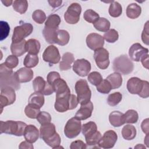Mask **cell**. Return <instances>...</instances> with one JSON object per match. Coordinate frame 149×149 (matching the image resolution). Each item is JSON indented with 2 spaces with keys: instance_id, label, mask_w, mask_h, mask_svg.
<instances>
[{
  "instance_id": "cell-29",
  "label": "cell",
  "mask_w": 149,
  "mask_h": 149,
  "mask_svg": "<svg viewBox=\"0 0 149 149\" xmlns=\"http://www.w3.org/2000/svg\"><path fill=\"white\" fill-rule=\"evenodd\" d=\"M141 13V7L136 3L129 4L126 8V16L132 19H135L140 16Z\"/></svg>"
},
{
  "instance_id": "cell-15",
  "label": "cell",
  "mask_w": 149,
  "mask_h": 149,
  "mask_svg": "<svg viewBox=\"0 0 149 149\" xmlns=\"http://www.w3.org/2000/svg\"><path fill=\"white\" fill-rule=\"evenodd\" d=\"M90 62L85 59H78L73 65V70L79 76H87L91 70Z\"/></svg>"
},
{
  "instance_id": "cell-23",
  "label": "cell",
  "mask_w": 149,
  "mask_h": 149,
  "mask_svg": "<svg viewBox=\"0 0 149 149\" xmlns=\"http://www.w3.org/2000/svg\"><path fill=\"white\" fill-rule=\"evenodd\" d=\"M44 101V95L37 92H34L31 94L29 98V104L40 109L43 106Z\"/></svg>"
},
{
  "instance_id": "cell-12",
  "label": "cell",
  "mask_w": 149,
  "mask_h": 149,
  "mask_svg": "<svg viewBox=\"0 0 149 149\" xmlns=\"http://www.w3.org/2000/svg\"><path fill=\"white\" fill-rule=\"evenodd\" d=\"M117 139L118 135L116 133L112 130H109L105 132L101 137L98 145L100 148H111L115 146Z\"/></svg>"
},
{
  "instance_id": "cell-45",
  "label": "cell",
  "mask_w": 149,
  "mask_h": 149,
  "mask_svg": "<svg viewBox=\"0 0 149 149\" xmlns=\"http://www.w3.org/2000/svg\"><path fill=\"white\" fill-rule=\"evenodd\" d=\"M32 19L37 23L42 24L46 19V15L44 11L37 9L33 12L32 14Z\"/></svg>"
},
{
  "instance_id": "cell-57",
  "label": "cell",
  "mask_w": 149,
  "mask_h": 149,
  "mask_svg": "<svg viewBox=\"0 0 149 149\" xmlns=\"http://www.w3.org/2000/svg\"><path fill=\"white\" fill-rule=\"evenodd\" d=\"M62 1H48V3H49L50 6L52 8H58L61 6Z\"/></svg>"
},
{
  "instance_id": "cell-40",
  "label": "cell",
  "mask_w": 149,
  "mask_h": 149,
  "mask_svg": "<svg viewBox=\"0 0 149 149\" xmlns=\"http://www.w3.org/2000/svg\"><path fill=\"white\" fill-rule=\"evenodd\" d=\"M83 17L86 22L93 24L100 18V16L94 10L87 9L84 12Z\"/></svg>"
},
{
  "instance_id": "cell-44",
  "label": "cell",
  "mask_w": 149,
  "mask_h": 149,
  "mask_svg": "<svg viewBox=\"0 0 149 149\" xmlns=\"http://www.w3.org/2000/svg\"><path fill=\"white\" fill-rule=\"evenodd\" d=\"M96 87L97 90L102 94H108L112 90L111 84L106 79L102 80V81Z\"/></svg>"
},
{
  "instance_id": "cell-27",
  "label": "cell",
  "mask_w": 149,
  "mask_h": 149,
  "mask_svg": "<svg viewBox=\"0 0 149 149\" xmlns=\"http://www.w3.org/2000/svg\"><path fill=\"white\" fill-rule=\"evenodd\" d=\"M106 79L111 84L112 89L119 88L122 84V77L120 73L114 72L107 77Z\"/></svg>"
},
{
  "instance_id": "cell-24",
  "label": "cell",
  "mask_w": 149,
  "mask_h": 149,
  "mask_svg": "<svg viewBox=\"0 0 149 149\" xmlns=\"http://www.w3.org/2000/svg\"><path fill=\"white\" fill-rule=\"evenodd\" d=\"M74 60V58L73 54L70 52H66L63 54L62 57V60L59 63L60 70L63 71L70 69Z\"/></svg>"
},
{
  "instance_id": "cell-17",
  "label": "cell",
  "mask_w": 149,
  "mask_h": 149,
  "mask_svg": "<svg viewBox=\"0 0 149 149\" xmlns=\"http://www.w3.org/2000/svg\"><path fill=\"white\" fill-rule=\"evenodd\" d=\"M87 47L91 50L95 51L97 49L103 48L104 39L102 36L97 33H90L86 37Z\"/></svg>"
},
{
  "instance_id": "cell-1",
  "label": "cell",
  "mask_w": 149,
  "mask_h": 149,
  "mask_svg": "<svg viewBox=\"0 0 149 149\" xmlns=\"http://www.w3.org/2000/svg\"><path fill=\"white\" fill-rule=\"evenodd\" d=\"M127 89L132 94H137L140 97L147 98L149 96V83L137 77L129 79L127 82Z\"/></svg>"
},
{
  "instance_id": "cell-38",
  "label": "cell",
  "mask_w": 149,
  "mask_h": 149,
  "mask_svg": "<svg viewBox=\"0 0 149 149\" xmlns=\"http://www.w3.org/2000/svg\"><path fill=\"white\" fill-rule=\"evenodd\" d=\"M12 6L16 12L23 14L28 8V2L26 0H15L13 1Z\"/></svg>"
},
{
  "instance_id": "cell-6",
  "label": "cell",
  "mask_w": 149,
  "mask_h": 149,
  "mask_svg": "<svg viewBox=\"0 0 149 149\" xmlns=\"http://www.w3.org/2000/svg\"><path fill=\"white\" fill-rule=\"evenodd\" d=\"M33 26L29 23H23L20 26L15 27L12 37V42H20L31 34Z\"/></svg>"
},
{
  "instance_id": "cell-56",
  "label": "cell",
  "mask_w": 149,
  "mask_h": 149,
  "mask_svg": "<svg viewBox=\"0 0 149 149\" xmlns=\"http://www.w3.org/2000/svg\"><path fill=\"white\" fill-rule=\"evenodd\" d=\"M140 61L141 62L143 66L145 68L148 69V54L143 56L140 59Z\"/></svg>"
},
{
  "instance_id": "cell-46",
  "label": "cell",
  "mask_w": 149,
  "mask_h": 149,
  "mask_svg": "<svg viewBox=\"0 0 149 149\" xmlns=\"http://www.w3.org/2000/svg\"><path fill=\"white\" fill-rule=\"evenodd\" d=\"M0 24H1L0 40L2 41L8 36L10 31V26L9 24L5 21H1Z\"/></svg>"
},
{
  "instance_id": "cell-10",
  "label": "cell",
  "mask_w": 149,
  "mask_h": 149,
  "mask_svg": "<svg viewBox=\"0 0 149 149\" xmlns=\"http://www.w3.org/2000/svg\"><path fill=\"white\" fill-rule=\"evenodd\" d=\"M33 86L34 92L40 93L45 95H51L54 92L52 86L41 76H37L33 80Z\"/></svg>"
},
{
  "instance_id": "cell-9",
  "label": "cell",
  "mask_w": 149,
  "mask_h": 149,
  "mask_svg": "<svg viewBox=\"0 0 149 149\" xmlns=\"http://www.w3.org/2000/svg\"><path fill=\"white\" fill-rule=\"evenodd\" d=\"M16 100L15 90L10 86H5L1 88L0 94V105L1 112L3 107L11 105Z\"/></svg>"
},
{
  "instance_id": "cell-34",
  "label": "cell",
  "mask_w": 149,
  "mask_h": 149,
  "mask_svg": "<svg viewBox=\"0 0 149 149\" xmlns=\"http://www.w3.org/2000/svg\"><path fill=\"white\" fill-rule=\"evenodd\" d=\"M122 119L124 123H135L139 119V115L136 111L129 109L123 114Z\"/></svg>"
},
{
  "instance_id": "cell-48",
  "label": "cell",
  "mask_w": 149,
  "mask_h": 149,
  "mask_svg": "<svg viewBox=\"0 0 149 149\" xmlns=\"http://www.w3.org/2000/svg\"><path fill=\"white\" fill-rule=\"evenodd\" d=\"M4 63L7 67L12 69L13 68H16L18 65L19 59L17 58V56L14 55H11L7 57Z\"/></svg>"
},
{
  "instance_id": "cell-37",
  "label": "cell",
  "mask_w": 149,
  "mask_h": 149,
  "mask_svg": "<svg viewBox=\"0 0 149 149\" xmlns=\"http://www.w3.org/2000/svg\"><path fill=\"white\" fill-rule=\"evenodd\" d=\"M39 59L37 55L27 54L23 61V65L27 68H32L37 65Z\"/></svg>"
},
{
  "instance_id": "cell-41",
  "label": "cell",
  "mask_w": 149,
  "mask_h": 149,
  "mask_svg": "<svg viewBox=\"0 0 149 149\" xmlns=\"http://www.w3.org/2000/svg\"><path fill=\"white\" fill-rule=\"evenodd\" d=\"M103 38L108 42L113 43L118 40L119 34L116 30L110 29L104 33Z\"/></svg>"
},
{
  "instance_id": "cell-54",
  "label": "cell",
  "mask_w": 149,
  "mask_h": 149,
  "mask_svg": "<svg viewBox=\"0 0 149 149\" xmlns=\"http://www.w3.org/2000/svg\"><path fill=\"white\" fill-rule=\"evenodd\" d=\"M141 127L143 132L146 134H148L149 129H148V118L144 119L142 122V123L141 124Z\"/></svg>"
},
{
  "instance_id": "cell-49",
  "label": "cell",
  "mask_w": 149,
  "mask_h": 149,
  "mask_svg": "<svg viewBox=\"0 0 149 149\" xmlns=\"http://www.w3.org/2000/svg\"><path fill=\"white\" fill-rule=\"evenodd\" d=\"M102 137L101 134L100 132L97 130V132L90 138L86 139V143L88 146H94L98 144V142Z\"/></svg>"
},
{
  "instance_id": "cell-39",
  "label": "cell",
  "mask_w": 149,
  "mask_h": 149,
  "mask_svg": "<svg viewBox=\"0 0 149 149\" xmlns=\"http://www.w3.org/2000/svg\"><path fill=\"white\" fill-rule=\"evenodd\" d=\"M122 99V94L119 92H115L109 94L107 98V104L111 106L114 107L118 105Z\"/></svg>"
},
{
  "instance_id": "cell-32",
  "label": "cell",
  "mask_w": 149,
  "mask_h": 149,
  "mask_svg": "<svg viewBox=\"0 0 149 149\" xmlns=\"http://www.w3.org/2000/svg\"><path fill=\"white\" fill-rule=\"evenodd\" d=\"M93 25L97 30L101 32L108 31L111 26L109 21L104 17H100Z\"/></svg>"
},
{
  "instance_id": "cell-51",
  "label": "cell",
  "mask_w": 149,
  "mask_h": 149,
  "mask_svg": "<svg viewBox=\"0 0 149 149\" xmlns=\"http://www.w3.org/2000/svg\"><path fill=\"white\" fill-rule=\"evenodd\" d=\"M60 74L58 72H49L47 77V82L51 85L52 86V83L58 79L60 78Z\"/></svg>"
},
{
  "instance_id": "cell-26",
  "label": "cell",
  "mask_w": 149,
  "mask_h": 149,
  "mask_svg": "<svg viewBox=\"0 0 149 149\" xmlns=\"http://www.w3.org/2000/svg\"><path fill=\"white\" fill-rule=\"evenodd\" d=\"M40 42L36 39L31 38L26 41V52H28V54L37 55L40 51Z\"/></svg>"
},
{
  "instance_id": "cell-28",
  "label": "cell",
  "mask_w": 149,
  "mask_h": 149,
  "mask_svg": "<svg viewBox=\"0 0 149 149\" xmlns=\"http://www.w3.org/2000/svg\"><path fill=\"white\" fill-rule=\"evenodd\" d=\"M123 113L115 111L110 113L109 115V121L112 126L113 127H120L122 125H124V122L123 121L122 116Z\"/></svg>"
},
{
  "instance_id": "cell-52",
  "label": "cell",
  "mask_w": 149,
  "mask_h": 149,
  "mask_svg": "<svg viewBox=\"0 0 149 149\" xmlns=\"http://www.w3.org/2000/svg\"><path fill=\"white\" fill-rule=\"evenodd\" d=\"M86 148V144L80 140H77L72 142L70 146V149H85Z\"/></svg>"
},
{
  "instance_id": "cell-31",
  "label": "cell",
  "mask_w": 149,
  "mask_h": 149,
  "mask_svg": "<svg viewBox=\"0 0 149 149\" xmlns=\"http://www.w3.org/2000/svg\"><path fill=\"white\" fill-rule=\"evenodd\" d=\"M122 135L124 139L132 140L136 136V129L133 125H126L122 129Z\"/></svg>"
},
{
  "instance_id": "cell-19",
  "label": "cell",
  "mask_w": 149,
  "mask_h": 149,
  "mask_svg": "<svg viewBox=\"0 0 149 149\" xmlns=\"http://www.w3.org/2000/svg\"><path fill=\"white\" fill-rule=\"evenodd\" d=\"M80 105V108L76 113L74 117L80 120L89 118L92 115L94 108L93 102L90 101L86 104Z\"/></svg>"
},
{
  "instance_id": "cell-18",
  "label": "cell",
  "mask_w": 149,
  "mask_h": 149,
  "mask_svg": "<svg viewBox=\"0 0 149 149\" xmlns=\"http://www.w3.org/2000/svg\"><path fill=\"white\" fill-rule=\"evenodd\" d=\"M33 71L31 69L24 67L15 72V76L19 83H27L33 79Z\"/></svg>"
},
{
  "instance_id": "cell-30",
  "label": "cell",
  "mask_w": 149,
  "mask_h": 149,
  "mask_svg": "<svg viewBox=\"0 0 149 149\" xmlns=\"http://www.w3.org/2000/svg\"><path fill=\"white\" fill-rule=\"evenodd\" d=\"M58 29H54L44 27L42 34L46 41L49 44H56V36Z\"/></svg>"
},
{
  "instance_id": "cell-3",
  "label": "cell",
  "mask_w": 149,
  "mask_h": 149,
  "mask_svg": "<svg viewBox=\"0 0 149 149\" xmlns=\"http://www.w3.org/2000/svg\"><path fill=\"white\" fill-rule=\"evenodd\" d=\"M0 123L1 134L6 133L16 136H23L25 128L27 126L26 123L22 121H1Z\"/></svg>"
},
{
  "instance_id": "cell-2",
  "label": "cell",
  "mask_w": 149,
  "mask_h": 149,
  "mask_svg": "<svg viewBox=\"0 0 149 149\" xmlns=\"http://www.w3.org/2000/svg\"><path fill=\"white\" fill-rule=\"evenodd\" d=\"M0 84L1 88L5 86H10L17 90L20 88V83L16 80L15 73L4 63L0 65Z\"/></svg>"
},
{
  "instance_id": "cell-36",
  "label": "cell",
  "mask_w": 149,
  "mask_h": 149,
  "mask_svg": "<svg viewBox=\"0 0 149 149\" xmlns=\"http://www.w3.org/2000/svg\"><path fill=\"white\" fill-rule=\"evenodd\" d=\"M108 12L111 17H118L120 16L122 13L121 5L116 1H112L110 4Z\"/></svg>"
},
{
  "instance_id": "cell-7",
  "label": "cell",
  "mask_w": 149,
  "mask_h": 149,
  "mask_svg": "<svg viewBox=\"0 0 149 149\" xmlns=\"http://www.w3.org/2000/svg\"><path fill=\"white\" fill-rule=\"evenodd\" d=\"M81 130V121L75 117L69 119L64 127L65 135L69 139H73L77 137Z\"/></svg>"
},
{
  "instance_id": "cell-25",
  "label": "cell",
  "mask_w": 149,
  "mask_h": 149,
  "mask_svg": "<svg viewBox=\"0 0 149 149\" xmlns=\"http://www.w3.org/2000/svg\"><path fill=\"white\" fill-rule=\"evenodd\" d=\"M81 132L85 137V140L93 136L97 132V126L95 122L90 121L81 126Z\"/></svg>"
},
{
  "instance_id": "cell-21",
  "label": "cell",
  "mask_w": 149,
  "mask_h": 149,
  "mask_svg": "<svg viewBox=\"0 0 149 149\" xmlns=\"http://www.w3.org/2000/svg\"><path fill=\"white\" fill-rule=\"evenodd\" d=\"M39 135V130L34 125H29L26 126L23 134L26 141L33 143L38 140Z\"/></svg>"
},
{
  "instance_id": "cell-43",
  "label": "cell",
  "mask_w": 149,
  "mask_h": 149,
  "mask_svg": "<svg viewBox=\"0 0 149 149\" xmlns=\"http://www.w3.org/2000/svg\"><path fill=\"white\" fill-rule=\"evenodd\" d=\"M88 81L94 86H98L103 80L101 74L98 72H93L88 74Z\"/></svg>"
},
{
  "instance_id": "cell-11",
  "label": "cell",
  "mask_w": 149,
  "mask_h": 149,
  "mask_svg": "<svg viewBox=\"0 0 149 149\" xmlns=\"http://www.w3.org/2000/svg\"><path fill=\"white\" fill-rule=\"evenodd\" d=\"M94 58L97 66L101 69H106L109 65V52L104 48L94 51Z\"/></svg>"
},
{
  "instance_id": "cell-22",
  "label": "cell",
  "mask_w": 149,
  "mask_h": 149,
  "mask_svg": "<svg viewBox=\"0 0 149 149\" xmlns=\"http://www.w3.org/2000/svg\"><path fill=\"white\" fill-rule=\"evenodd\" d=\"M26 41L23 40L17 42H12L10 51L13 55L16 56H20L26 52Z\"/></svg>"
},
{
  "instance_id": "cell-20",
  "label": "cell",
  "mask_w": 149,
  "mask_h": 149,
  "mask_svg": "<svg viewBox=\"0 0 149 149\" xmlns=\"http://www.w3.org/2000/svg\"><path fill=\"white\" fill-rule=\"evenodd\" d=\"M56 133L55 126L51 122L42 125L40 128V137L44 141V142L52 137Z\"/></svg>"
},
{
  "instance_id": "cell-42",
  "label": "cell",
  "mask_w": 149,
  "mask_h": 149,
  "mask_svg": "<svg viewBox=\"0 0 149 149\" xmlns=\"http://www.w3.org/2000/svg\"><path fill=\"white\" fill-rule=\"evenodd\" d=\"M40 112V108L34 107L30 104L27 105L24 109V113L26 115L31 119H36Z\"/></svg>"
},
{
  "instance_id": "cell-50",
  "label": "cell",
  "mask_w": 149,
  "mask_h": 149,
  "mask_svg": "<svg viewBox=\"0 0 149 149\" xmlns=\"http://www.w3.org/2000/svg\"><path fill=\"white\" fill-rule=\"evenodd\" d=\"M149 31H148V21H147L146 22V23L144 25V29L142 31L141 33V40L143 41V42L146 44V45H148V42H149Z\"/></svg>"
},
{
  "instance_id": "cell-14",
  "label": "cell",
  "mask_w": 149,
  "mask_h": 149,
  "mask_svg": "<svg viewBox=\"0 0 149 149\" xmlns=\"http://www.w3.org/2000/svg\"><path fill=\"white\" fill-rule=\"evenodd\" d=\"M70 96V91L56 94V100L54 104L55 109L59 112H65L69 110Z\"/></svg>"
},
{
  "instance_id": "cell-4",
  "label": "cell",
  "mask_w": 149,
  "mask_h": 149,
  "mask_svg": "<svg viewBox=\"0 0 149 149\" xmlns=\"http://www.w3.org/2000/svg\"><path fill=\"white\" fill-rule=\"evenodd\" d=\"M134 69V65L126 55H122L115 58L113 61V69L125 75L131 73Z\"/></svg>"
},
{
  "instance_id": "cell-53",
  "label": "cell",
  "mask_w": 149,
  "mask_h": 149,
  "mask_svg": "<svg viewBox=\"0 0 149 149\" xmlns=\"http://www.w3.org/2000/svg\"><path fill=\"white\" fill-rule=\"evenodd\" d=\"M79 104L77 97L74 94H70L69 98V109L72 110L76 108Z\"/></svg>"
},
{
  "instance_id": "cell-58",
  "label": "cell",
  "mask_w": 149,
  "mask_h": 149,
  "mask_svg": "<svg viewBox=\"0 0 149 149\" xmlns=\"http://www.w3.org/2000/svg\"><path fill=\"white\" fill-rule=\"evenodd\" d=\"M1 2L3 3V4L5 5V6H10V5H11L12 4H13V1H11V0H5V1H3V0H2L1 1Z\"/></svg>"
},
{
  "instance_id": "cell-35",
  "label": "cell",
  "mask_w": 149,
  "mask_h": 149,
  "mask_svg": "<svg viewBox=\"0 0 149 149\" xmlns=\"http://www.w3.org/2000/svg\"><path fill=\"white\" fill-rule=\"evenodd\" d=\"M70 39V36L69 33L65 30H58L56 36V44L58 45L64 46L66 45Z\"/></svg>"
},
{
  "instance_id": "cell-16",
  "label": "cell",
  "mask_w": 149,
  "mask_h": 149,
  "mask_svg": "<svg viewBox=\"0 0 149 149\" xmlns=\"http://www.w3.org/2000/svg\"><path fill=\"white\" fill-rule=\"evenodd\" d=\"M148 53V48L143 47L139 43L133 44L129 49V55L132 61H140L143 56Z\"/></svg>"
},
{
  "instance_id": "cell-33",
  "label": "cell",
  "mask_w": 149,
  "mask_h": 149,
  "mask_svg": "<svg viewBox=\"0 0 149 149\" xmlns=\"http://www.w3.org/2000/svg\"><path fill=\"white\" fill-rule=\"evenodd\" d=\"M61 21V18L59 15L56 14L50 15L45 21V27L51 29H58Z\"/></svg>"
},
{
  "instance_id": "cell-5",
  "label": "cell",
  "mask_w": 149,
  "mask_h": 149,
  "mask_svg": "<svg viewBox=\"0 0 149 149\" xmlns=\"http://www.w3.org/2000/svg\"><path fill=\"white\" fill-rule=\"evenodd\" d=\"M75 90L78 102L80 105L86 104L90 101L91 91L86 80L80 79L78 80L75 84Z\"/></svg>"
},
{
  "instance_id": "cell-47",
  "label": "cell",
  "mask_w": 149,
  "mask_h": 149,
  "mask_svg": "<svg viewBox=\"0 0 149 149\" xmlns=\"http://www.w3.org/2000/svg\"><path fill=\"white\" fill-rule=\"evenodd\" d=\"M36 119L41 125L49 123L51 121V115L45 111H41L38 115Z\"/></svg>"
},
{
  "instance_id": "cell-8",
  "label": "cell",
  "mask_w": 149,
  "mask_h": 149,
  "mask_svg": "<svg viewBox=\"0 0 149 149\" xmlns=\"http://www.w3.org/2000/svg\"><path fill=\"white\" fill-rule=\"evenodd\" d=\"M81 7L78 3H72L67 9L64 14V19L66 23L70 24H76L80 20Z\"/></svg>"
},
{
  "instance_id": "cell-13",
  "label": "cell",
  "mask_w": 149,
  "mask_h": 149,
  "mask_svg": "<svg viewBox=\"0 0 149 149\" xmlns=\"http://www.w3.org/2000/svg\"><path fill=\"white\" fill-rule=\"evenodd\" d=\"M43 60L50 64H56L60 59L61 56L57 47L54 45L47 47L42 54Z\"/></svg>"
},
{
  "instance_id": "cell-59",
  "label": "cell",
  "mask_w": 149,
  "mask_h": 149,
  "mask_svg": "<svg viewBox=\"0 0 149 149\" xmlns=\"http://www.w3.org/2000/svg\"><path fill=\"white\" fill-rule=\"evenodd\" d=\"M148 134H146V138H145V140H146V144L147 145V147H148Z\"/></svg>"
},
{
  "instance_id": "cell-55",
  "label": "cell",
  "mask_w": 149,
  "mask_h": 149,
  "mask_svg": "<svg viewBox=\"0 0 149 149\" xmlns=\"http://www.w3.org/2000/svg\"><path fill=\"white\" fill-rule=\"evenodd\" d=\"M19 148L20 149H24V148H29V149H33L34 148L33 144H31V143L27 141H23L22 143H20Z\"/></svg>"
}]
</instances>
